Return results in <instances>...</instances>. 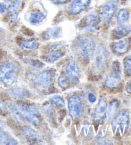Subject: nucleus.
Instances as JSON below:
<instances>
[{"mask_svg":"<svg viewBox=\"0 0 131 145\" xmlns=\"http://www.w3.org/2000/svg\"><path fill=\"white\" fill-rule=\"evenodd\" d=\"M11 112L15 118L22 122L38 125L41 121L40 112L37 107L27 102H20L13 105Z\"/></svg>","mask_w":131,"mask_h":145,"instance_id":"obj_1","label":"nucleus"},{"mask_svg":"<svg viewBox=\"0 0 131 145\" xmlns=\"http://www.w3.org/2000/svg\"><path fill=\"white\" fill-rule=\"evenodd\" d=\"M20 67L12 61L5 62L0 66V82L6 86H12L18 79Z\"/></svg>","mask_w":131,"mask_h":145,"instance_id":"obj_2","label":"nucleus"},{"mask_svg":"<svg viewBox=\"0 0 131 145\" xmlns=\"http://www.w3.org/2000/svg\"><path fill=\"white\" fill-rule=\"evenodd\" d=\"M79 49L84 59L90 60L94 56L96 50V44L91 37L84 36L79 40Z\"/></svg>","mask_w":131,"mask_h":145,"instance_id":"obj_3","label":"nucleus"},{"mask_svg":"<svg viewBox=\"0 0 131 145\" xmlns=\"http://www.w3.org/2000/svg\"><path fill=\"white\" fill-rule=\"evenodd\" d=\"M81 76L80 68L77 61L71 59L65 67V77L69 83L75 84L78 82Z\"/></svg>","mask_w":131,"mask_h":145,"instance_id":"obj_4","label":"nucleus"},{"mask_svg":"<svg viewBox=\"0 0 131 145\" xmlns=\"http://www.w3.org/2000/svg\"><path fill=\"white\" fill-rule=\"evenodd\" d=\"M128 123H129V113L126 110H122L118 112L115 116L113 117L111 126L114 131L119 129L121 132H123L127 128Z\"/></svg>","mask_w":131,"mask_h":145,"instance_id":"obj_5","label":"nucleus"},{"mask_svg":"<svg viewBox=\"0 0 131 145\" xmlns=\"http://www.w3.org/2000/svg\"><path fill=\"white\" fill-rule=\"evenodd\" d=\"M34 84L38 88L42 89L49 88L52 82V76L51 72L48 70L42 71L35 75L33 79Z\"/></svg>","mask_w":131,"mask_h":145,"instance_id":"obj_6","label":"nucleus"},{"mask_svg":"<svg viewBox=\"0 0 131 145\" xmlns=\"http://www.w3.org/2000/svg\"><path fill=\"white\" fill-rule=\"evenodd\" d=\"M120 66L113 65V70L105 77L104 83L108 88L115 89L120 86L122 82V77L120 72Z\"/></svg>","mask_w":131,"mask_h":145,"instance_id":"obj_7","label":"nucleus"},{"mask_svg":"<svg viewBox=\"0 0 131 145\" xmlns=\"http://www.w3.org/2000/svg\"><path fill=\"white\" fill-rule=\"evenodd\" d=\"M101 19L97 12L93 11L85 16L83 20V27L85 31H92L97 29Z\"/></svg>","mask_w":131,"mask_h":145,"instance_id":"obj_8","label":"nucleus"},{"mask_svg":"<svg viewBox=\"0 0 131 145\" xmlns=\"http://www.w3.org/2000/svg\"><path fill=\"white\" fill-rule=\"evenodd\" d=\"M68 109L69 114L73 120H77L80 117L82 111L81 100L77 95H72L68 101Z\"/></svg>","mask_w":131,"mask_h":145,"instance_id":"obj_9","label":"nucleus"},{"mask_svg":"<svg viewBox=\"0 0 131 145\" xmlns=\"http://www.w3.org/2000/svg\"><path fill=\"white\" fill-rule=\"evenodd\" d=\"M118 2L117 0H109L102 8V16L103 21L105 23H109L118 8Z\"/></svg>","mask_w":131,"mask_h":145,"instance_id":"obj_10","label":"nucleus"},{"mask_svg":"<svg viewBox=\"0 0 131 145\" xmlns=\"http://www.w3.org/2000/svg\"><path fill=\"white\" fill-rule=\"evenodd\" d=\"M107 108V102L106 99L102 98L98 102L95 109L94 118V120L99 123L106 118V111Z\"/></svg>","mask_w":131,"mask_h":145,"instance_id":"obj_11","label":"nucleus"},{"mask_svg":"<svg viewBox=\"0 0 131 145\" xmlns=\"http://www.w3.org/2000/svg\"><path fill=\"white\" fill-rule=\"evenodd\" d=\"M92 0H73L69 6V11L72 15H78L87 8Z\"/></svg>","mask_w":131,"mask_h":145,"instance_id":"obj_12","label":"nucleus"},{"mask_svg":"<svg viewBox=\"0 0 131 145\" xmlns=\"http://www.w3.org/2000/svg\"><path fill=\"white\" fill-rule=\"evenodd\" d=\"M22 134L26 141L29 144H39L42 142V137L40 134L30 127H25L22 129Z\"/></svg>","mask_w":131,"mask_h":145,"instance_id":"obj_13","label":"nucleus"},{"mask_svg":"<svg viewBox=\"0 0 131 145\" xmlns=\"http://www.w3.org/2000/svg\"><path fill=\"white\" fill-rule=\"evenodd\" d=\"M94 56L95 57V65L98 71L104 70L106 64V54L104 49L101 46L96 48Z\"/></svg>","mask_w":131,"mask_h":145,"instance_id":"obj_14","label":"nucleus"},{"mask_svg":"<svg viewBox=\"0 0 131 145\" xmlns=\"http://www.w3.org/2000/svg\"><path fill=\"white\" fill-rule=\"evenodd\" d=\"M130 42L128 39H123L114 42L112 45L113 51L116 54H123L127 53L130 48Z\"/></svg>","mask_w":131,"mask_h":145,"instance_id":"obj_15","label":"nucleus"},{"mask_svg":"<svg viewBox=\"0 0 131 145\" xmlns=\"http://www.w3.org/2000/svg\"><path fill=\"white\" fill-rule=\"evenodd\" d=\"M20 3H21L20 0H15L13 2H12L11 4L7 8V11L10 14L9 18L12 22L16 21L17 17H18Z\"/></svg>","mask_w":131,"mask_h":145,"instance_id":"obj_16","label":"nucleus"},{"mask_svg":"<svg viewBox=\"0 0 131 145\" xmlns=\"http://www.w3.org/2000/svg\"><path fill=\"white\" fill-rule=\"evenodd\" d=\"M130 27L124 24H120L113 31V37L117 39H121L130 33Z\"/></svg>","mask_w":131,"mask_h":145,"instance_id":"obj_17","label":"nucleus"},{"mask_svg":"<svg viewBox=\"0 0 131 145\" xmlns=\"http://www.w3.org/2000/svg\"><path fill=\"white\" fill-rule=\"evenodd\" d=\"M63 56H64V52L61 50L56 49L52 51H49V53L44 55L42 58L49 63H53V62L57 61L58 59L61 58Z\"/></svg>","mask_w":131,"mask_h":145,"instance_id":"obj_18","label":"nucleus"},{"mask_svg":"<svg viewBox=\"0 0 131 145\" xmlns=\"http://www.w3.org/2000/svg\"><path fill=\"white\" fill-rule=\"evenodd\" d=\"M21 47L26 51H35L39 47V42L36 40H24L20 43Z\"/></svg>","mask_w":131,"mask_h":145,"instance_id":"obj_19","label":"nucleus"},{"mask_svg":"<svg viewBox=\"0 0 131 145\" xmlns=\"http://www.w3.org/2000/svg\"><path fill=\"white\" fill-rule=\"evenodd\" d=\"M44 14L40 10L35 11L31 14L29 17V22L32 25H37L44 21L45 19Z\"/></svg>","mask_w":131,"mask_h":145,"instance_id":"obj_20","label":"nucleus"},{"mask_svg":"<svg viewBox=\"0 0 131 145\" xmlns=\"http://www.w3.org/2000/svg\"><path fill=\"white\" fill-rule=\"evenodd\" d=\"M130 12L127 8H122L120 10L117 16V21L118 24H125L129 19Z\"/></svg>","mask_w":131,"mask_h":145,"instance_id":"obj_21","label":"nucleus"},{"mask_svg":"<svg viewBox=\"0 0 131 145\" xmlns=\"http://www.w3.org/2000/svg\"><path fill=\"white\" fill-rule=\"evenodd\" d=\"M118 106H119V102L117 100H114L111 103L108 107L107 113L106 114V118H107L108 120H110L111 118H113V117L117 112Z\"/></svg>","mask_w":131,"mask_h":145,"instance_id":"obj_22","label":"nucleus"},{"mask_svg":"<svg viewBox=\"0 0 131 145\" xmlns=\"http://www.w3.org/2000/svg\"><path fill=\"white\" fill-rule=\"evenodd\" d=\"M0 139L2 140L4 144H17V141L16 140L10 137L5 132L0 129Z\"/></svg>","mask_w":131,"mask_h":145,"instance_id":"obj_23","label":"nucleus"},{"mask_svg":"<svg viewBox=\"0 0 131 145\" xmlns=\"http://www.w3.org/2000/svg\"><path fill=\"white\" fill-rule=\"evenodd\" d=\"M10 94L19 99H24L28 97V92L23 88H13L10 90Z\"/></svg>","mask_w":131,"mask_h":145,"instance_id":"obj_24","label":"nucleus"},{"mask_svg":"<svg viewBox=\"0 0 131 145\" xmlns=\"http://www.w3.org/2000/svg\"><path fill=\"white\" fill-rule=\"evenodd\" d=\"M51 102L58 107H64L65 106V102L64 99L59 95H54L50 98Z\"/></svg>","mask_w":131,"mask_h":145,"instance_id":"obj_25","label":"nucleus"},{"mask_svg":"<svg viewBox=\"0 0 131 145\" xmlns=\"http://www.w3.org/2000/svg\"><path fill=\"white\" fill-rule=\"evenodd\" d=\"M60 27H53V28L50 29L49 31H47L46 33H45V35H46V37L47 39L51 38V37H52V38H56V37L60 35Z\"/></svg>","mask_w":131,"mask_h":145,"instance_id":"obj_26","label":"nucleus"},{"mask_svg":"<svg viewBox=\"0 0 131 145\" xmlns=\"http://www.w3.org/2000/svg\"><path fill=\"white\" fill-rule=\"evenodd\" d=\"M123 67L126 74L131 76V56H127L123 61Z\"/></svg>","mask_w":131,"mask_h":145,"instance_id":"obj_27","label":"nucleus"},{"mask_svg":"<svg viewBox=\"0 0 131 145\" xmlns=\"http://www.w3.org/2000/svg\"><path fill=\"white\" fill-rule=\"evenodd\" d=\"M58 84L63 89H66L68 88V86H69V82H68L66 77L64 76H63V75H61V76L59 77Z\"/></svg>","mask_w":131,"mask_h":145,"instance_id":"obj_28","label":"nucleus"},{"mask_svg":"<svg viewBox=\"0 0 131 145\" xmlns=\"http://www.w3.org/2000/svg\"><path fill=\"white\" fill-rule=\"evenodd\" d=\"M43 110H44V112L48 115V116H52L54 114V110L53 108H52V106L51 104H48L47 103L43 106Z\"/></svg>","mask_w":131,"mask_h":145,"instance_id":"obj_29","label":"nucleus"},{"mask_svg":"<svg viewBox=\"0 0 131 145\" xmlns=\"http://www.w3.org/2000/svg\"><path fill=\"white\" fill-rule=\"evenodd\" d=\"M88 101L91 102V103H95L97 101V97L93 93H90L88 95Z\"/></svg>","mask_w":131,"mask_h":145,"instance_id":"obj_30","label":"nucleus"},{"mask_svg":"<svg viewBox=\"0 0 131 145\" xmlns=\"http://www.w3.org/2000/svg\"><path fill=\"white\" fill-rule=\"evenodd\" d=\"M51 2H52L54 4L56 5H62L66 3L68 1V0H49Z\"/></svg>","mask_w":131,"mask_h":145,"instance_id":"obj_31","label":"nucleus"},{"mask_svg":"<svg viewBox=\"0 0 131 145\" xmlns=\"http://www.w3.org/2000/svg\"><path fill=\"white\" fill-rule=\"evenodd\" d=\"M7 10V6L5 4L0 3V13L4 14L5 12Z\"/></svg>","mask_w":131,"mask_h":145,"instance_id":"obj_32","label":"nucleus"},{"mask_svg":"<svg viewBox=\"0 0 131 145\" xmlns=\"http://www.w3.org/2000/svg\"><path fill=\"white\" fill-rule=\"evenodd\" d=\"M5 110V106L3 104L0 102V112H3Z\"/></svg>","mask_w":131,"mask_h":145,"instance_id":"obj_33","label":"nucleus"},{"mask_svg":"<svg viewBox=\"0 0 131 145\" xmlns=\"http://www.w3.org/2000/svg\"><path fill=\"white\" fill-rule=\"evenodd\" d=\"M127 90V91L128 92V93H131V83L128 85Z\"/></svg>","mask_w":131,"mask_h":145,"instance_id":"obj_34","label":"nucleus"},{"mask_svg":"<svg viewBox=\"0 0 131 145\" xmlns=\"http://www.w3.org/2000/svg\"><path fill=\"white\" fill-rule=\"evenodd\" d=\"M0 144H3V142L2 141L1 139H0Z\"/></svg>","mask_w":131,"mask_h":145,"instance_id":"obj_35","label":"nucleus"},{"mask_svg":"<svg viewBox=\"0 0 131 145\" xmlns=\"http://www.w3.org/2000/svg\"><path fill=\"white\" fill-rule=\"evenodd\" d=\"M6 1H12V0H5Z\"/></svg>","mask_w":131,"mask_h":145,"instance_id":"obj_36","label":"nucleus"},{"mask_svg":"<svg viewBox=\"0 0 131 145\" xmlns=\"http://www.w3.org/2000/svg\"><path fill=\"white\" fill-rule=\"evenodd\" d=\"M0 36H1V31H0Z\"/></svg>","mask_w":131,"mask_h":145,"instance_id":"obj_37","label":"nucleus"}]
</instances>
